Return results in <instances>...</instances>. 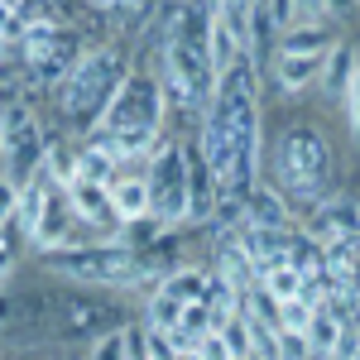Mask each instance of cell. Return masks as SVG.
Here are the masks:
<instances>
[{
	"label": "cell",
	"mask_w": 360,
	"mask_h": 360,
	"mask_svg": "<svg viewBox=\"0 0 360 360\" xmlns=\"http://www.w3.org/2000/svg\"><path fill=\"white\" fill-rule=\"evenodd\" d=\"M202 154L217 173L226 197H240L259 183V96H255V63L236 58L226 68L207 106H202Z\"/></svg>",
	"instance_id": "1"
},
{
	"label": "cell",
	"mask_w": 360,
	"mask_h": 360,
	"mask_svg": "<svg viewBox=\"0 0 360 360\" xmlns=\"http://www.w3.org/2000/svg\"><path fill=\"white\" fill-rule=\"evenodd\" d=\"M164 82L183 106H207L217 72H212V10L193 0L164 15Z\"/></svg>",
	"instance_id": "2"
},
{
	"label": "cell",
	"mask_w": 360,
	"mask_h": 360,
	"mask_svg": "<svg viewBox=\"0 0 360 360\" xmlns=\"http://www.w3.org/2000/svg\"><path fill=\"white\" fill-rule=\"evenodd\" d=\"M159 125H164V82H154L144 72H130L120 82V91L111 96L106 115L96 120V144L115 164L144 159L154 149V139H159Z\"/></svg>",
	"instance_id": "3"
},
{
	"label": "cell",
	"mask_w": 360,
	"mask_h": 360,
	"mask_svg": "<svg viewBox=\"0 0 360 360\" xmlns=\"http://www.w3.org/2000/svg\"><path fill=\"white\" fill-rule=\"evenodd\" d=\"M44 264H49L58 278H68V283H91V288H130V283H144V278L154 274L149 259H144L135 245H125V240L53 250V255H44Z\"/></svg>",
	"instance_id": "4"
},
{
	"label": "cell",
	"mask_w": 360,
	"mask_h": 360,
	"mask_svg": "<svg viewBox=\"0 0 360 360\" xmlns=\"http://www.w3.org/2000/svg\"><path fill=\"white\" fill-rule=\"evenodd\" d=\"M125 77H130L125 53H115V49H86L68 68V77L58 82V106H63V115H72V120H82V125L96 130V120L106 115V106H111V96L120 91Z\"/></svg>",
	"instance_id": "5"
},
{
	"label": "cell",
	"mask_w": 360,
	"mask_h": 360,
	"mask_svg": "<svg viewBox=\"0 0 360 360\" xmlns=\"http://www.w3.org/2000/svg\"><path fill=\"white\" fill-rule=\"evenodd\" d=\"M327 178H332V149H327V139L317 135L312 125H293L288 135L278 139V183L293 197L312 202V197H322Z\"/></svg>",
	"instance_id": "6"
},
{
	"label": "cell",
	"mask_w": 360,
	"mask_h": 360,
	"mask_svg": "<svg viewBox=\"0 0 360 360\" xmlns=\"http://www.w3.org/2000/svg\"><path fill=\"white\" fill-rule=\"evenodd\" d=\"M144 188H149V221L154 226L168 231V226L188 221V159H183V144H159L154 149Z\"/></svg>",
	"instance_id": "7"
},
{
	"label": "cell",
	"mask_w": 360,
	"mask_h": 360,
	"mask_svg": "<svg viewBox=\"0 0 360 360\" xmlns=\"http://www.w3.org/2000/svg\"><path fill=\"white\" fill-rule=\"evenodd\" d=\"M44 125H39V115L29 101H10L5 111H0V159L15 168L20 178H34L39 164H44Z\"/></svg>",
	"instance_id": "8"
},
{
	"label": "cell",
	"mask_w": 360,
	"mask_h": 360,
	"mask_svg": "<svg viewBox=\"0 0 360 360\" xmlns=\"http://www.w3.org/2000/svg\"><path fill=\"white\" fill-rule=\"evenodd\" d=\"M53 327L68 332V336H106V332H115V327H125V322H120V312H115L106 298H96V293H58Z\"/></svg>",
	"instance_id": "9"
},
{
	"label": "cell",
	"mask_w": 360,
	"mask_h": 360,
	"mask_svg": "<svg viewBox=\"0 0 360 360\" xmlns=\"http://www.w3.org/2000/svg\"><path fill=\"white\" fill-rule=\"evenodd\" d=\"M183 159H188V221H212L217 217V173L207 168L202 144H183Z\"/></svg>",
	"instance_id": "10"
},
{
	"label": "cell",
	"mask_w": 360,
	"mask_h": 360,
	"mask_svg": "<svg viewBox=\"0 0 360 360\" xmlns=\"http://www.w3.org/2000/svg\"><path fill=\"white\" fill-rule=\"evenodd\" d=\"M307 236L322 245V240H360V202H346V197H332L312 212L307 221Z\"/></svg>",
	"instance_id": "11"
},
{
	"label": "cell",
	"mask_w": 360,
	"mask_h": 360,
	"mask_svg": "<svg viewBox=\"0 0 360 360\" xmlns=\"http://www.w3.org/2000/svg\"><path fill=\"white\" fill-rule=\"evenodd\" d=\"M346 327H356V322H341V312H336L332 303H317V307H312V317H307V332H303L307 356H317V360H336Z\"/></svg>",
	"instance_id": "12"
},
{
	"label": "cell",
	"mask_w": 360,
	"mask_h": 360,
	"mask_svg": "<svg viewBox=\"0 0 360 360\" xmlns=\"http://www.w3.org/2000/svg\"><path fill=\"white\" fill-rule=\"evenodd\" d=\"M245 226H259V231H288L293 217H288L283 193L264 188V183H255V188L245 193Z\"/></svg>",
	"instance_id": "13"
},
{
	"label": "cell",
	"mask_w": 360,
	"mask_h": 360,
	"mask_svg": "<svg viewBox=\"0 0 360 360\" xmlns=\"http://www.w3.org/2000/svg\"><path fill=\"white\" fill-rule=\"evenodd\" d=\"M322 58H327V53H278L274 58L278 91L298 96V91H307V86H317V77H322Z\"/></svg>",
	"instance_id": "14"
},
{
	"label": "cell",
	"mask_w": 360,
	"mask_h": 360,
	"mask_svg": "<svg viewBox=\"0 0 360 360\" xmlns=\"http://www.w3.org/2000/svg\"><path fill=\"white\" fill-rule=\"evenodd\" d=\"M356 68H360L356 49H346V44H332V49H327V58H322V77H317V86H322L332 101H346Z\"/></svg>",
	"instance_id": "15"
},
{
	"label": "cell",
	"mask_w": 360,
	"mask_h": 360,
	"mask_svg": "<svg viewBox=\"0 0 360 360\" xmlns=\"http://www.w3.org/2000/svg\"><path fill=\"white\" fill-rule=\"evenodd\" d=\"M68 207H72V217L77 221H96V226H106L115 221V207H111V188H101V183H72L68 188Z\"/></svg>",
	"instance_id": "16"
},
{
	"label": "cell",
	"mask_w": 360,
	"mask_h": 360,
	"mask_svg": "<svg viewBox=\"0 0 360 360\" xmlns=\"http://www.w3.org/2000/svg\"><path fill=\"white\" fill-rule=\"evenodd\" d=\"M111 207H115V226L149 221V188H144V178H115Z\"/></svg>",
	"instance_id": "17"
},
{
	"label": "cell",
	"mask_w": 360,
	"mask_h": 360,
	"mask_svg": "<svg viewBox=\"0 0 360 360\" xmlns=\"http://www.w3.org/2000/svg\"><path fill=\"white\" fill-rule=\"evenodd\" d=\"M212 283L217 278H207L202 269H173V274L159 278V288H164L168 298H178L183 307H193V303H207V293H212Z\"/></svg>",
	"instance_id": "18"
},
{
	"label": "cell",
	"mask_w": 360,
	"mask_h": 360,
	"mask_svg": "<svg viewBox=\"0 0 360 360\" xmlns=\"http://www.w3.org/2000/svg\"><path fill=\"white\" fill-rule=\"evenodd\" d=\"M336 39L327 25H303V29H288L283 34V44H278V53H327Z\"/></svg>",
	"instance_id": "19"
},
{
	"label": "cell",
	"mask_w": 360,
	"mask_h": 360,
	"mask_svg": "<svg viewBox=\"0 0 360 360\" xmlns=\"http://www.w3.org/2000/svg\"><path fill=\"white\" fill-rule=\"evenodd\" d=\"M77 178H82V183L111 188L115 183V159L101 149V144H86V149H77Z\"/></svg>",
	"instance_id": "20"
},
{
	"label": "cell",
	"mask_w": 360,
	"mask_h": 360,
	"mask_svg": "<svg viewBox=\"0 0 360 360\" xmlns=\"http://www.w3.org/2000/svg\"><path fill=\"white\" fill-rule=\"evenodd\" d=\"M178 322H183V303L168 298L164 288H154V298H149V332H173Z\"/></svg>",
	"instance_id": "21"
},
{
	"label": "cell",
	"mask_w": 360,
	"mask_h": 360,
	"mask_svg": "<svg viewBox=\"0 0 360 360\" xmlns=\"http://www.w3.org/2000/svg\"><path fill=\"white\" fill-rule=\"evenodd\" d=\"M307 317H312V303H303V298H283V303L274 307V322H278V332H293V336H303V332H307Z\"/></svg>",
	"instance_id": "22"
},
{
	"label": "cell",
	"mask_w": 360,
	"mask_h": 360,
	"mask_svg": "<svg viewBox=\"0 0 360 360\" xmlns=\"http://www.w3.org/2000/svg\"><path fill=\"white\" fill-rule=\"evenodd\" d=\"M91 360H130V327H115V332L96 336Z\"/></svg>",
	"instance_id": "23"
},
{
	"label": "cell",
	"mask_w": 360,
	"mask_h": 360,
	"mask_svg": "<svg viewBox=\"0 0 360 360\" xmlns=\"http://www.w3.org/2000/svg\"><path fill=\"white\" fill-rule=\"evenodd\" d=\"M197 356H202V360H236L221 332H207V336H202V341H197Z\"/></svg>",
	"instance_id": "24"
},
{
	"label": "cell",
	"mask_w": 360,
	"mask_h": 360,
	"mask_svg": "<svg viewBox=\"0 0 360 360\" xmlns=\"http://www.w3.org/2000/svg\"><path fill=\"white\" fill-rule=\"evenodd\" d=\"M20 207V183L15 178H0V221H10Z\"/></svg>",
	"instance_id": "25"
},
{
	"label": "cell",
	"mask_w": 360,
	"mask_h": 360,
	"mask_svg": "<svg viewBox=\"0 0 360 360\" xmlns=\"http://www.w3.org/2000/svg\"><path fill=\"white\" fill-rule=\"evenodd\" d=\"M346 120H351V130L360 139V68H356V77H351V91H346Z\"/></svg>",
	"instance_id": "26"
},
{
	"label": "cell",
	"mask_w": 360,
	"mask_h": 360,
	"mask_svg": "<svg viewBox=\"0 0 360 360\" xmlns=\"http://www.w3.org/2000/svg\"><path fill=\"white\" fill-rule=\"evenodd\" d=\"M351 5H356V0H322V10H327V15H346Z\"/></svg>",
	"instance_id": "27"
},
{
	"label": "cell",
	"mask_w": 360,
	"mask_h": 360,
	"mask_svg": "<svg viewBox=\"0 0 360 360\" xmlns=\"http://www.w3.org/2000/svg\"><path fill=\"white\" fill-rule=\"evenodd\" d=\"M10 264H15V255H10V245H5V250H0V278L10 274Z\"/></svg>",
	"instance_id": "28"
},
{
	"label": "cell",
	"mask_w": 360,
	"mask_h": 360,
	"mask_svg": "<svg viewBox=\"0 0 360 360\" xmlns=\"http://www.w3.org/2000/svg\"><path fill=\"white\" fill-rule=\"evenodd\" d=\"M91 5H101V10H106V5H115V0H91Z\"/></svg>",
	"instance_id": "29"
},
{
	"label": "cell",
	"mask_w": 360,
	"mask_h": 360,
	"mask_svg": "<svg viewBox=\"0 0 360 360\" xmlns=\"http://www.w3.org/2000/svg\"><path fill=\"white\" fill-rule=\"evenodd\" d=\"M0 250H5V221H0Z\"/></svg>",
	"instance_id": "30"
},
{
	"label": "cell",
	"mask_w": 360,
	"mask_h": 360,
	"mask_svg": "<svg viewBox=\"0 0 360 360\" xmlns=\"http://www.w3.org/2000/svg\"><path fill=\"white\" fill-rule=\"evenodd\" d=\"M351 360H360V346H356V351H351Z\"/></svg>",
	"instance_id": "31"
},
{
	"label": "cell",
	"mask_w": 360,
	"mask_h": 360,
	"mask_svg": "<svg viewBox=\"0 0 360 360\" xmlns=\"http://www.w3.org/2000/svg\"><path fill=\"white\" fill-rule=\"evenodd\" d=\"M245 360H259V356H245Z\"/></svg>",
	"instance_id": "32"
}]
</instances>
